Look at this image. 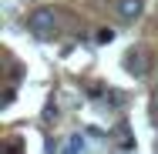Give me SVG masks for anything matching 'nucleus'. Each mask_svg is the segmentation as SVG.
I'll return each mask as SVG.
<instances>
[{"label":"nucleus","instance_id":"obj_6","mask_svg":"<svg viewBox=\"0 0 158 154\" xmlns=\"http://www.w3.org/2000/svg\"><path fill=\"white\" fill-rule=\"evenodd\" d=\"M0 104H3V107H7V104H14V87H7V91H3V97H0Z\"/></svg>","mask_w":158,"mask_h":154},{"label":"nucleus","instance_id":"obj_3","mask_svg":"<svg viewBox=\"0 0 158 154\" xmlns=\"http://www.w3.org/2000/svg\"><path fill=\"white\" fill-rule=\"evenodd\" d=\"M114 10L121 20H138L145 10V0H114Z\"/></svg>","mask_w":158,"mask_h":154},{"label":"nucleus","instance_id":"obj_5","mask_svg":"<svg viewBox=\"0 0 158 154\" xmlns=\"http://www.w3.org/2000/svg\"><path fill=\"white\" fill-rule=\"evenodd\" d=\"M111 40H114V30L111 27H101L98 30V44H111Z\"/></svg>","mask_w":158,"mask_h":154},{"label":"nucleus","instance_id":"obj_7","mask_svg":"<svg viewBox=\"0 0 158 154\" xmlns=\"http://www.w3.org/2000/svg\"><path fill=\"white\" fill-rule=\"evenodd\" d=\"M152 117L158 121V87H155V97H152Z\"/></svg>","mask_w":158,"mask_h":154},{"label":"nucleus","instance_id":"obj_2","mask_svg":"<svg viewBox=\"0 0 158 154\" xmlns=\"http://www.w3.org/2000/svg\"><path fill=\"white\" fill-rule=\"evenodd\" d=\"M125 70L128 74H135V77H145L148 70H152V61H148V54L141 50V47H131L125 57Z\"/></svg>","mask_w":158,"mask_h":154},{"label":"nucleus","instance_id":"obj_4","mask_svg":"<svg viewBox=\"0 0 158 154\" xmlns=\"http://www.w3.org/2000/svg\"><path fill=\"white\" fill-rule=\"evenodd\" d=\"M64 148H67V151H84V148H88V137H84V134H71Z\"/></svg>","mask_w":158,"mask_h":154},{"label":"nucleus","instance_id":"obj_1","mask_svg":"<svg viewBox=\"0 0 158 154\" xmlns=\"http://www.w3.org/2000/svg\"><path fill=\"white\" fill-rule=\"evenodd\" d=\"M27 30H31L34 37H40V40L54 37V34H57V14H54L51 7H37L31 17H27Z\"/></svg>","mask_w":158,"mask_h":154}]
</instances>
